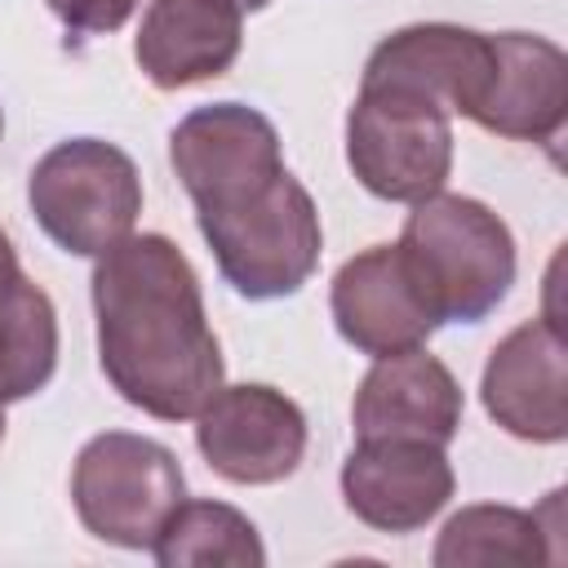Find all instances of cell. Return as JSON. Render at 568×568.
I'll return each mask as SVG.
<instances>
[{
    "instance_id": "obj_4",
    "label": "cell",
    "mask_w": 568,
    "mask_h": 568,
    "mask_svg": "<svg viewBox=\"0 0 568 568\" xmlns=\"http://www.w3.org/2000/svg\"><path fill=\"white\" fill-rule=\"evenodd\" d=\"M27 204L62 253L102 257L138 226L142 173L115 142L67 138L36 160L27 178Z\"/></svg>"
},
{
    "instance_id": "obj_1",
    "label": "cell",
    "mask_w": 568,
    "mask_h": 568,
    "mask_svg": "<svg viewBox=\"0 0 568 568\" xmlns=\"http://www.w3.org/2000/svg\"><path fill=\"white\" fill-rule=\"evenodd\" d=\"M93 262L98 364L111 390L155 422H191L226 382L195 266L160 231L124 235Z\"/></svg>"
},
{
    "instance_id": "obj_13",
    "label": "cell",
    "mask_w": 568,
    "mask_h": 568,
    "mask_svg": "<svg viewBox=\"0 0 568 568\" xmlns=\"http://www.w3.org/2000/svg\"><path fill=\"white\" fill-rule=\"evenodd\" d=\"M462 408L453 368L426 346H413L373 359L355 390L351 426L355 439H430L448 448L462 430Z\"/></svg>"
},
{
    "instance_id": "obj_19",
    "label": "cell",
    "mask_w": 568,
    "mask_h": 568,
    "mask_svg": "<svg viewBox=\"0 0 568 568\" xmlns=\"http://www.w3.org/2000/svg\"><path fill=\"white\" fill-rule=\"evenodd\" d=\"M44 4L71 36H111L138 13L142 0H44Z\"/></svg>"
},
{
    "instance_id": "obj_5",
    "label": "cell",
    "mask_w": 568,
    "mask_h": 568,
    "mask_svg": "<svg viewBox=\"0 0 568 568\" xmlns=\"http://www.w3.org/2000/svg\"><path fill=\"white\" fill-rule=\"evenodd\" d=\"M186 497L178 453L151 435L102 430L71 466V506L89 537L120 550H151L164 519Z\"/></svg>"
},
{
    "instance_id": "obj_12",
    "label": "cell",
    "mask_w": 568,
    "mask_h": 568,
    "mask_svg": "<svg viewBox=\"0 0 568 568\" xmlns=\"http://www.w3.org/2000/svg\"><path fill=\"white\" fill-rule=\"evenodd\" d=\"M493 80V36L457 22H413L390 31L364 62L359 84H390L439 102L448 115L479 106Z\"/></svg>"
},
{
    "instance_id": "obj_10",
    "label": "cell",
    "mask_w": 568,
    "mask_h": 568,
    "mask_svg": "<svg viewBox=\"0 0 568 568\" xmlns=\"http://www.w3.org/2000/svg\"><path fill=\"white\" fill-rule=\"evenodd\" d=\"M484 413L524 444L568 439V346L555 320L510 328L479 377Z\"/></svg>"
},
{
    "instance_id": "obj_21",
    "label": "cell",
    "mask_w": 568,
    "mask_h": 568,
    "mask_svg": "<svg viewBox=\"0 0 568 568\" xmlns=\"http://www.w3.org/2000/svg\"><path fill=\"white\" fill-rule=\"evenodd\" d=\"M235 4H240V9H248V13H257V9H266L271 0H235Z\"/></svg>"
},
{
    "instance_id": "obj_18",
    "label": "cell",
    "mask_w": 568,
    "mask_h": 568,
    "mask_svg": "<svg viewBox=\"0 0 568 568\" xmlns=\"http://www.w3.org/2000/svg\"><path fill=\"white\" fill-rule=\"evenodd\" d=\"M58 368V311L53 297L36 280H18V288L0 302V399H31L49 386Z\"/></svg>"
},
{
    "instance_id": "obj_20",
    "label": "cell",
    "mask_w": 568,
    "mask_h": 568,
    "mask_svg": "<svg viewBox=\"0 0 568 568\" xmlns=\"http://www.w3.org/2000/svg\"><path fill=\"white\" fill-rule=\"evenodd\" d=\"M18 280H22V266H18V248H13V240L0 231V302L18 288Z\"/></svg>"
},
{
    "instance_id": "obj_7",
    "label": "cell",
    "mask_w": 568,
    "mask_h": 568,
    "mask_svg": "<svg viewBox=\"0 0 568 568\" xmlns=\"http://www.w3.org/2000/svg\"><path fill=\"white\" fill-rule=\"evenodd\" d=\"M169 164L195 213H217L266 191L284 173V151L275 124L257 106L213 102L173 124Z\"/></svg>"
},
{
    "instance_id": "obj_22",
    "label": "cell",
    "mask_w": 568,
    "mask_h": 568,
    "mask_svg": "<svg viewBox=\"0 0 568 568\" xmlns=\"http://www.w3.org/2000/svg\"><path fill=\"white\" fill-rule=\"evenodd\" d=\"M0 439H4V399H0Z\"/></svg>"
},
{
    "instance_id": "obj_9",
    "label": "cell",
    "mask_w": 568,
    "mask_h": 568,
    "mask_svg": "<svg viewBox=\"0 0 568 568\" xmlns=\"http://www.w3.org/2000/svg\"><path fill=\"white\" fill-rule=\"evenodd\" d=\"M457 493L444 444L430 439H355L342 462L346 510L373 532H417Z\"/></svg>"
},
{
    "instance_id": "obj_17",
    "label": "cell",
    "mask_w": 568,
    "mask_h": 568,
    "mask_svg": "<svg viewBox=\"0 0 568 568\" xmlns=\"http://www.w3.org/2000/svg\"><path fill=\"white\" fill-rule=\"evenodd\" d=\"M559 528H546L537 510L519 506H462L444 528L430 550L435 568H484V564H555L559 555L550 550V537Z\"/></svg>"
},
{
    "instance_id": "obj_11",
    "label": "cell",
    "mask_w": 568,
    "mask_h": 568,
    "mask_svg": "<svg viewBox=\"0 0 568 568\" xmlns=\"http://www.w3.org/2000/svg\"><path fill=\"white\" fill-rule=\"evenodd\" d=\"M328 311L342 342L368 359L426 346V337L439 328L399 244H373L346 257L333 275Z\"/></svg>"
},
{
    "instance_id": "obj_15",
    "label": "cell",
    "mask_w": 568,
    "mask_h": 568,
    "mask_svg": "<svg viewBox=\"0 0 568 568\" xmlns=\"http://www.w3.org/2000/svg\"><path fill=\"white\" fill-rule=\"evenodd\" d=\"M244 9L235 0H151L133 36V58L155 89H186L235 67Z\"/></svg>"
},
{
    "instance_id": "obj_3",
    "label": "cell",
    "mask_w": 568,
    "mask_h": 568,
    "mask_svg": "<svg viewBox=\"0 0 568 568\" xmlns=\"http://www.w3.org/2000/svg\"><path fill=\"white\" fill-rule=\"evenodd\" d=\"M195 226L222 280L248 302L293 297L315 275L324 253L320 209L288 169L244 204L195 213Z\"/></svg>"
},
{
    "instance_id": "obj_23",
    "label": "cell",
    "mask_w": 568,
    "mask_h": 568,
    "mask_svg": "<svg viewBox=\"0 0 568 568\" xmlns=\"http://www.w3.org/2000/svg\"><path fill=\"white\" fill-rule=\"evenodd\" d=\"M0 133H4V111H0Z\"/></svg>"
},
{
    "instance_id": "obj_8",
    "label": "cell",
    "mask_w": 568,
    "mask_h": 568,
    "mask_svg": "<svg viewBox=\"0 0 568 568\" xmlns=\"http://www.w3.org/2000/svg\"><path fill=\"white\" fill-rule=\"evenodd\" d=\"M195 448L231 484H280L306 457V413L266 382H222L195 413Z\"/></svg>"
},
{
    "instance_id": "obj_6",
    "label": "cell",
    "mask_w": 568,
    "mask_h": 568,
    "mask_svg": "<svg viewBox=\"0 0 568 568\" xmlns=\"http://www.w3.org/2000/svg\"><path fill=\"white\" fill-rule=\"evenodd\" d=\"M346 164L386 204H417L453 173V115L408 89L359 84L346 115Z\"/></svg>"
},
{
    "instance_id": "obj_2",
    "label": "cell",
    "mask_w": 568,
    "mask_h": 568,
    "mask_svg": "<svg viewBox=\"0 0 568 568\" xmlns=\"http://www.w3.org/2000/svg\"><path fill=\"white\" fill-rule=\"evenodd\" d=\"M395 244L439 324L488 320L515 284V235L484 200L435 191L413 204Z\"/></svg>"
},
{
    "instance_id": "obj_16",
    "label": "cell",
    "mask_w": 568,
    "mask_h": 568,
    "mask_svg": "<svg viewBox=\"0 0 568 568\" xmlns=\"http://www.w3.org/2000/svg\"><path fill=\"white\" fill-rule=\"evenodd\" d=\"M160 568H262L266 546L257 524L213 497H182L151 541Z\"/></svg>"
},
{
    "instance_id": "obj_14",
    "label": "cell",
    "mask_w": 568,
    "mask_h": 568,
    "mask_svg": "<svg viewBox=\"0 0 568 568\" xmlns=\"http://www.w3.org/2000/svg\"><path fill=\"white\" fill-rule=\"evenodd\" d=\"M568 115V58L532 31L493 36V80L470 120L510 142H550Z\"/></svg>"
}]
</instances>
